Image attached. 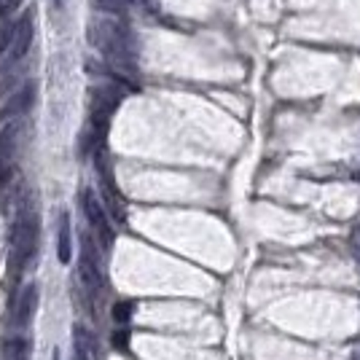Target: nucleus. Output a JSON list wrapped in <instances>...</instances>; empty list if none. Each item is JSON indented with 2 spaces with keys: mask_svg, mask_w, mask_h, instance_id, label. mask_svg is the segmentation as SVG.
I'll use <instances>...</instances> for the list:
<instances>
[{
  "mask_svg": "<svg viewBox=\"0 0 360 360\" xmlns=\"http://www.w3.org/2000/svg\"><path fill=\"white\" fill-rule=\"evenodd\" d=\"M89 40L111 62L113 79L126 83L129 73H135V38H132L129 27L113 17H100L89 24Z\"/></svg>",
  "mask_w": 360,
  "mask_h": 360,
  "instance_id": "nucleus-1",
  "label": "nucleus"
},
{
  "mask_svg": "<svg viewBox=\"0 0 360 360\" xmlns=\"http://www.w3.org/2000/svg\"><path fill=\"white\" fill-rule=\"evenodd\" d=\"M11 250H14V263L27 266L38 253V215L35 210H22L17 223H14V234H11Z\"/></svg>",
  "mask_w": 360,
  "mask_h": 360,
  "instance_id": "nucleus-2",
  "label": "nucleus"
},
{
  "mask_svg": "<svg viewBox=\"0 0 360 360\" xmlns=\"http://www.w3.org/2000/svg\"><path fill=\"white\" fill-rule=\"evenodd\" d=\"M119 92L116 89H111V86H97L95 92H92V132H95V138L102 140L105 138V132H108V124H111V116H113V111L119 108Z\"/></svg>",
  "mask_w": 360,
  "mask_h": 360,
  "instance_id": "nucleus-3",
  "label": "nucleus"
},
{
  "mask_svg": "<svg viewBox=\"0 0 360 360\" xmlns=\"http://www.w3.org/2000/svg\"><path fill=\"white\" fill-rule=\"evenodd\" d=\"M81 204H83V215L89 220V226H92L95 234L100 237L102 247H111V245H113V229H111L108 215H105V210H102V204L97 202V197H95L92 191H83Z\"/></svg>",
  "mask_w": 360,
  "mask_h": 360,
  "instance_id": "nucleus-4",
  "label": "nucleus"
},
{
  "mask_svg": "<svg viewBox=\"0 0 360 360\" xmlns=\"http://www.w3.org/2000/svg\"><path fill=\"white\" fill-rule=\"evenodd\" d=\"M79 277L81 285L89 291V293H100L102 288V275H100V261H97V253L92 247V240L83 237V253H81L79 261Z\"/></svg>",
  "mask_w": 360,
  "mask_h": 360,
  "instance_id": "nucleus-5",
  "label": "nucleus"
},
{
  "mask_svg": "<svg viewBox=\"0 0 360 360\" xmlns=\"http://www.w3.org/2000/svg\"><path fill=\"white\" fill-rule=\"evenodd\" d=\"M30 43H33V14H24L14 24V35L8 43V62L24 60V54L30 51Z\"/></svg>",
  "mask_w": 360,
  "mask_h": 360,
  "instance_id": "nucleus-6",
  "label": "nucleus"
},
{
  "mask_svg": "<svg viewBox=\"0 0 360 360\" xmlns=\"http://www.w3.org/2000/svg\"><path fill=\"white\" fill-rule=\"evenodd\" d=\"M35 83L33 81H24L19 89L11 95V100L3 105V111H0V121H8L14 119V116H22V113H27L30 108H33V102H35Z\"/></svg>",
  "mask_w": 360,
  "mask_h": 360,
  "instance_id": "nucleus-7",
  "label": "nucleus"
},
{
  "mask_svg": "<svg viewBox=\"0 0 360 360\" xmlns=\"http://www.w3.org/2000/svg\"><path fill=\"white\" fill-rule=\"evenodd\" d=\"M35 309H38V285L30 282V285L22 288V293H19L17 309H14V325L30 322L33 320V315H35Z\"/></svg>",
  "mask_w": 360,
  "mask_h": 360,
  "instance_id": "nucleus-8",
  "label": "nucleus"
},
{
  "mask_svg": "<svg viewBox=\"0 0 360 360\" xmlns=\"http://www.w3.org/2000/svg\"><path fill=\"white\" fill-rule=\"evenodd\" d=\"M19 135H22V124L19 121H11L0 129V159L11 161V156L17 154V145H19Z\"/></svg>",
  "mask_w": 360,
  "mask_h": 360,
  "instance_id": "nucleus-9",
  "label": "nucleus"
},
{
  "mask_svg": "<svg viewBox=\"0 0 360 360\" xmlns=\"http://www.w3.org/2000/svg\"><path fill=\"white\" fill-rule=\"evenodd\" d=\"M57 259L60 263H67L73 259V245H70V218L67 213L60 215V240H57Z\"/></svg>",
  "mask_w": 360,
  "mask_h": 360,
  "instance_id": "nucleus-10",
  "label": "nucleus"
},
{
  "mask_svg": "<svg viewBox=\"0 0 360 360\" xmlns=\"http://www.w3.org/2000/svg\"><path fill=\"white\" fill-rule=\"evenodd\" d=\"M19 83V70H17V62H6L3 73H0V97L6 92H11V86Z\"/></svg>",
  "mask_w": 360,
  "mask_h": 360,
  "instance_id": "nucleus-11",
  "label": "nucleus"
},
{
  "mask_svg": "<svg viewBox=\"0 0 360 360\" xmlns=\"http://www.w3.org/2000/svg\"><path fill=\"white\" fill-rule=\"evenodd\" d=\"M6 360H27V341L19 336L6 341Z\"/></svg>",
  "mask_w": 360,
  "mask_h": 360,
  "instance_id": "nucleus-12",
  "label": "nucleus"
},
{
  "mask_svg": "<svg viewBox=\"0 0 360 360\" xmlns=\"http://www.w3.org/2000/svg\"><path fill=\"white\" fill-rule=\"evenodd\" d=\"M126 3L129 0H95V6L105 11V14H121L124 8H126Z\"/></svg>",
  "mask_w": 360,
  "mask_h": 360,
  "instance_id": "nucleus-13",
  "label": "nucleus"
},
{
  "mask_svg": "<svg viewBox=\"0 0 360 360\" xmlns=\"http://www.w3.org/2000/svg\"><path fill=\"white\" fill-rule=\"evenodd\" d=\"M132 309H135V306H132L129 301H119V304L113 306V320H116V322H126L129 318H132Z\"/></svg>",
  "mask_w": 360,
  "mask_h": 360,
  "instance_id": "nucleus-14",
  "label": "nucleus"
},
{
  "mask_svg": "<svg viewBox=\"0 0 360 360\" xmlns=\"http://www.w3.org/2000/svg\"><path fill=\"white\" fill-rule=\"evenodd\" d=\"M11 35H14V24H11V22H3V24H0V54L8 51Z\"/></svg>",
  "mask_w": 360,
  "mask_h": 360,
  "instance_id": "nucleus-15",
  "label": "nucleus"
},
{
  "mask_svg": "<svg viewBox=\"0 0 360 360\" xmlns=\"http://www.w3.org/2000/svg\"><path fill=\"white\" fill-rule=\"evenodd\" d=\"M19 6H22V0H0V17H8V14H14Z\"/></svg>",
  "mask_w": 360,
  "mask_h": 360,
  "instance_id": "nucleus-16",
  "label": "nucleus"
},
{
  "mask_svg": "<svg viewBox=\"0 0 360 360\" xmlns=\"http://www.w3.org/2000/svg\"><path fill=\"white\" fill-rule=\"evenodd\" d=\"M126 339H129V331H119V334L113 336V344H119V347H126Z\"/></svg>",
  "mask_w": 360,
  "mask_h": 360,
  "instance_id": "nucleus-17",
  "label": "nucleus"
},
{
  "mask_svg": "<svg viewBox=\"0 0 360 360\" xmlns=\"http://www.w3.org/2000/svg\"><path fill=\"white\" fill-rule=\"evenodd\" d=\"M6 175H8V161H3V159H0V183L6 180Z\"/></svg>",
  "mask_w": 360,
  "mask_h": 360,
  "instance_id": "nucleus-18",
  "label": "nucleus"
},
{
  "mask_svg": "<svg viewBox=\"0 0 360 360\" xmlns=\"http://www.w3.org/2000/svg\"><path fill=\"white\" fill-rule=\"evenodd\" d=\"M54 3H57V6H65V3H67V0H54Z\"/></svg>",
  "mask_w": 360,
  "mask_h": 360,
  "instance_id": "nucleus-19",
  "label": "nucleus"
}]
</instances>
